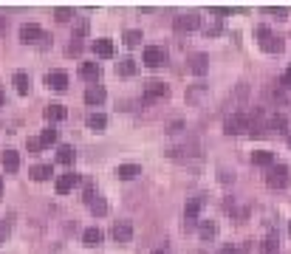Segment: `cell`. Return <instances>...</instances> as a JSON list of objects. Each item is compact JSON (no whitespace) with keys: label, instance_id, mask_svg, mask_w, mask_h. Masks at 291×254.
<instances>
[{"label":"cell","instance_id":"obj_25","mask_svg":"<svg viewBox=\"0 0 291 254\" xmlns=\"http://www.w3.org/2000/svg\"><path fill=\"white\" fill-rule=\"evenodd\" d=\"M88 127H91V130H105V127H108V116L105 113H91L88 116Z\"/></svg>","mask_w":291,"mask_h":254},{"label":"cell","instance_id":"obj_11","mask_svg":"<svg viewBox=\"0 0 291 254\" xmlns=\"http://www.w3.org/2000/svg\"><path fill=\"white\" fill-rule=\"evenodd\" d=\"M45 85H48L51 91H65V88H68V73H65V71H51V73H45Z\"/></svg>","mask_w":291,"mask_h":254},{"label":"cell","instance_id":"obj_43","mask_svg":"<svg viewBox=\"0 0 291 254\" xmlns=\"http://www.w3.org/2000/svg\"><path fill=\"white\" fill-rule=\"evenodd\" d=\"M153 254H170V248H167V246H164V248H156Z\"/></svg>","mask_w":291,"mask_h":254},{"label":"cell","instance_id":"obj_4","mask_svg":"<svg viewBox=\"0 0 291 254\" xmlns=\"http://www.w3.org/2000/svg\"><path fill=\"white\" fill-rule=\"evenodd\" d=\"M257 37H260V48L266 51V54H280V51L285 48L283 40H280V37H274L266 26H260V29H257Z\"/></svg>","mask_w":291,"mask_h":254},{"label":"cell","instance_id":"obj_18","mask_svg":"<svg viewBox=\"0 0 291 254\" xmlns=\"http://www.w3.org/2000/svg\"><path fill=\"white\" fill-rule=\"evenodd\" d=\"M34 181H48L51 175H54V169H51V164H37V167H31V172H29Z\"/></svg>","mask_w":291,"mask_h":254},{"label":"cell","instance_id":"obj_22","mask_svg":"<svg viewBox=\"0 0 291 254\" xmlns=\"http://www.w3.org/2000/svg\"><path fill=\"white\" fill-rule=\"evenodd\" d=\"M252 161H255L257 167H269V169L274 167V156H272L269 150H257V153H252Z\"/></svg>","mask_w":291,"mask_h":254},{"label":"cell","instance_id":"obj_31","mask_svg":"<svg viewBox=\"0 0 291 254\" xmlns=\"http://www.w3.org/2000/svg\"><path fill=\"white\" fill-rule=\"evenodd\" d=\"M57 158H60L62 164H71V161H74V147L62 144V147H60V153H57Z\"/></svg>","mask_w":291,"mask_h":254},{"label":"cell","instance_id":"obj_23","mask_svg":"<svg viewBox=\"0 0 291 254\" xmlns=\"http://www.w3.org/2000/svg\"><path fill=\"white\" fill-rule=\"evenodd\" d=\"M102 232L96 229V226H91V229H85V235H82V240H85V246H99L102 243Z\"/></svg>","mask_w":291,"mask_h":254},{"label":"cell","instance_id":"obj_13","mask_svg":"<svg viewBox=\"0 0 291 254\" xmlns=\"http://www.w3.org/2000/svg\"><path fill=\"white\" fill-rule=\"evenodd\" d=\"M79 184V175H74V172H65V175H60L57 178V192L60 195H68L74 187Z\"/></svg>","mask_w":291,"mask_h":254},{"label":"cell","instance_id":"obj_30","mask_svg":"<svg viewBox=\"0 0 291 254\" xmlns=\"http://www.w3.org/2000/svg\"><path fill=\"white\" fill-rule=\"evenodd\" d=\"M269 130H277V133H285V116L274 113L272 119H269Z\"/></svg>","mask_w":291,"mask_h":254},{"label":"cell","instance_id":"obj_8","mask_svg":"<svg viewBox=\"0 0 291 254\" xmlns=\"http://www.w3.org/2000/svg\"><path fill=\"white\" fill-rule=\"evenodd\" d=\"M144 96L147 99H167L170 96V88H167L164 82H158V79H153V82L144 85Z\"/></svg>","mask_w":291,"mask_h":254},{"label":"cell","instance_id":"obj_16","mask_svg":"<svg viewBox=\"0 0 291 254\" xmlns=\"http://www.w3.org/2000/svg\"><path fill=\"white\" fill-rule=\"evenodd\" d=\"M105 96H108V93H105L102 85H91V88L85 91V102H88V105H102Z\"/></svg>","mask_w":291,"mask_h":254},{"label":"cell","instance_id":"obj_15","mask_svg":"<svg viewBox=\"0 0 291 254\" xmlns=\"http://www.w3.org/2000/svg\"><path fill=\"white\" fill-rule=\"evenodd\" d=\"M116 175H119L122 181H130V178L141 175V167L139 164H119V167H116Z\"/></svg>","mask_w":291,"mask_h":254},{"label":"cell","instance_id":"obj_10","mask_svg":"<svg viewBox=\"0 0 291 254\" xmlns=\"http://www.w3.org/2000/svg\"><path fill=\"white\" fill-rule=\"evenodd\" d=\"M170 158H176V161H184V158H198V144H184V147H170V153H167Z\"/></svg>","mask_w":291,"mask_h":254},{"label":"cell","instance_id":"obj_7","mask_svg":"<svg viewBox=\"0 0 291 254\" xmlns=\"http://www.w3.org/2000/svg\"><path fill=\"white\" fill-rule=\"evenodd\" d=\"M85 204L93 215H105V212H108V200H105L102 195H96L91 187H88V192H85Z\"/></svg>","mask_w":291,"mask_h":254},{"label":"cell","instance_id":"obj_27","mask_svg":"<svg viewBox=\"0 0 291 254\" xmlns=\"http://www.w3.org/2000/svg\"><path fill=\"white\" fill-rule=\"evenodd\" d=\"M221 29H224V26H221V17H209V20H206V26H204L206 37H218Z\"/></svg>","mask_w":291,"mask_h":254},{"label":"cell","instance_id":"obj_26","mask_svg":"<svg viewBox=\"0 0 291 254\" xmlns=\"http://www.w3.org/2000/svg\"><path fill=\"white\" fill-rule=\"evenodd\" d=\"M141 40H144V37H141V31H139V29L125 31V45H128V48H136V45H139Z\"/></svg>","mask_w":291,"mask_h":254},{"label":"cell","instance_id":"obj_1","mask_svg":"<svg viewBox=\"0 0 291 254\" xmlns=\"http://www.w3.org/2000/svg\"><path fill=\"white\" fill-rule=\"evenodd\" d=\"M45 40H48V34H45L37 23H23L20 26V42H26V45H45Z\"/></svg>","mask_w":291,"mask_h":254},{"label":"cell","instance_id":"obj_19","mask_svg":"<svg viewBox=\"0 0 291 254\" xmlns=\"http://www.w3.org/2000/svg\"><path fill=\"white\" fill-rule=\"evenodd\" d=\"M93 51H96V57H102V60H110V57H113V42L110 40H96L93 42Z\"/></svg>","mask_w":291,"mask_h":254},{"label":"cell","instance_id":"obj_35","mask_svg":"<svg viewBox=\"0 0 291 254\" xmlns=\"http://www.w3.org/2000/svg\"><path fill=\"white\" fill-rule=\"evenodd\" d=\"M85 34H88V20H79L77 31H74V40H82Z\"/></svg>","mask_w":291,"mask_h":254},{"label":"cell","instance_id":"obj_45","mask_svg":"<svg viewBox=\"0 0 291 254\" xmlns=\"http://www.w3.org/2000/svg\"><path fill=\"white\" fill-rule=\"evenodd\" d=\"M0 192H3V178H0Z\"/></svg>","mask_w":291,"mask_h":254},{"label":"cell","instance_id":"obj_6","mask_svg":"<svg viewBox=\"0 0 291 254\" xmlns=\"http://www.w3.org/2000/svg\"><path fill=\"white\" fill-rule=\"evenodd\" d=\"M198 26H201L198 14H178V17L173 20V29H176L178 34H189V31H195Z\"/></svg>","mask_w":291,"mask_h":254},{"label":"cell","instance_id":"obj_39","mask_svg":"<svg viewBox=\"0 0 291 254\" xmlns=\"http://www.w3.org/2000/svg\"><path fill=\"white\" fill-rule=\"evenodd\" d=\"M280 85H283V88H291V68L283 73V77H280Z\"/></svg>","mask_w":291,"mask_h":254},{"label":"cell","instance_id":"obj_28","mask_svg":"<svg viewBox=\"0 0 291 254\" xmlns=\"http://www.w3.org/2000/svg\"><path fill=\"white\" fill-rule=\"evenodd\" d=\"M116 73H122V77H133L136 73V60H122L119 65H116Z\"/></svg>","mask_w":291,"mask_h":254},{"label":"cell","instance_id":"obj_34","mask_svg":"<svg viewBox=\"0 0 291 254\" xmlns=\"http://www.w3.org/2000/svg\"><path fill=\"white\" fill-rule=\"evenodd\" d=\"M54 17L60 20V23H68V20L74 17V12H71V9H65V6H60V9L54 12Z\"/></svg>","mask_w":291,"mask_h":254},{"label":"cell","instance_id":"obj_44","mask_svg":"<svg viewBox=\"0 0 291 254\" xmlns=\"http://www.w3.org/2000/svg\"><path fill=\"white\" fill-rule=\"evenodd\" d=\"M3 105H6V93L0 91V108H3Z\"/></svg>","mask_w":291,"mask_h":254},{"label":"cell","instance_id":"obj_29","mask_svg":"<svg viewBox=\"0 0 291 254\" xmlns=\"http://www.w3.org/2000/svg\"><path fill=\"white\" fill-rule=\"evenodd\" d=\"M79 73H82L85 79H99V65H96V62H82Z\"/></svg>","mask_w":291,"mask_h":254},{"label":"cell","instance_id":"obj_42","mask_svg":"<svg viewBox=\"0 0 291 254\" xmlns=\"http://www.w3.org/2000/svg\"><path fill=\"white\" fill-rule=\"evenodd\" d=\"M6 26H9V20H6V17H0V34L6 31Z\"/></svg>","mask_w":291,"mask_h":254},{"label":"cell","instance_id":"obj_21","mask_svg":"<svg viewBox=\"0 0 291 254\" xmlns=\"http://www.w3.org/2000/svg\"><path fill=\"white\" fill-rule=\"evenodd\" d=\"M65 116H68L65 105H48V108H45V119L48 121H62Z\"/></svg>","mask_w":291,"mask_h":254},{"label":"cell","instance_id":"obj_3","mask_svg":"<svg viewBox=\"0 0 291 254\" xmlns=\"http://www.w3.org/2000/svg\"><path fill=\"white\" fill-rule=\"evenodd\" d=\"M224 130H226V136H240V133H246V130H249V116L240 113V110H235L232 116H226Z\"/></svg>","mask_w":291,"mask_h":254},{"label":"cell","instance_id":"obj_41","mask_svg":"<svg viewBox=\"0 0 291 254\" xmlns=\"http://www.w3.org/2000/svg\"><path fill=\"white\" fill-rule=\"evenodd\" d=\"M218 254H237V251H235V248H232V246H224V248H221Z\"/></svg>","mask_w":291,"mask_h":254},{"label":"cell","instance_id":"obj_32","mask_svg":"<svg viewBox=\"0 0 291 254\" xmlns=\"http://www.w3.org/2000/svg\"><path fill=\"white\" fill-rule=\"evenodd\" d=\"M215 235H218V226L215 223H201V237L204 240H212Z\"/></svg>","mask_w":291,"mask_h":254},{"label":"cell","instance_id":"obj_40","mask_svg":"<svg viewBox=\"0 0 291 254\" xmlns=\"http://www.w3.org/2000/svg\"><path fill=\"white\" fill-rule=\"evenodd\" d=\"M266 12H269V14H277V17H285V9H274V6H269Z\"/></svg>","mask_w":291,"mask_h":254},{"label":"cell","instance_id":"obj_38","mask_svg":"<svg viewBox=\"0 0 291 254\" xmlns=\"http://www.w3.org/2000/svg\"><path fill=\"white\" fill-rule=\"evenodd\" d=\"M43 150V141L40 139H29V153H40Z\"/></svg>","mask_w":291,"mask_h":254},{"label":"cell","instance_id":"obj_9","mask_svg":"<svg viewBox=\"0 0 291 254\" xmlns=\"http://www.w3.org/2000/svg\"><path fill=\"white\" fill-rule=\"evenodd\" d=\"M110 235H113L116 243H130V237H133V226H130L128 220H119V223H113Z\"/></svg>","mask_w":291,"mask_h":254},{"label":"cell","instance_id":"obj_24","mask_svg":"<svg viewBox=\"0 0 291 254\" xmlns=\"http://www.w3.org/2000/svg\"><path fill=\"white\" fill-rule=\"evenodd\" d=\"M204 93H206V85H192L187 91V102L189 105H198L201 99H204Z\"/></svg>","mask_w":291,"mask_h":254},{"label":"cell","instance_id":"obj_36","mask_svg":"<svg viewBox=\"0 0 291 254\" xmlns=\"http://www.w3.org/2000/svg\"><path fill=\"white\" fill-rule=\"evenodd\" d=\"M9 232H12V226H9V220H0V246H3V243H6Z\"/></svg>","mask_w":291,"mask_h":254},{"label":"cell","instance_id":"obj_37","mask_svg":"<svg viewBox=\"0 0 291 254\" xmlns=\"http://www.w3.org/2000/svg\"><path fill=\"white\" fill-rule=\"evenodd\" d=\"M263 251H266V254H277V240H274V237H269V240L263 243Z\"/></svg>","mask_w":291,"mask_h":254},{"label":"cell","instance_id":"obj_20","mask_svg":"<svg viewBox=\"0 0 291 254\" xmlns=\"http://www.w3.org/2000/svg\"><path fill=\"white\" fill-rule=\"evenodd\" d=\"M14 88H17L20 96H26V93H29L31 79H29V73H26V71H17V73H14Z\"/></svg>","mask_w":291,"mask_h":254},{"label":"cell","instance_id":"obj_14","mask_svg":"<svg viewBox=\"0 0 291 254\" xmlns=\"http://www.w3.org/2000/svg\"><path fill=\"white\" fill-rule=\"evenodd\" d=\"M206 68H209V57H206V54H192V57H189V71H192L195 77L206 73Z\"/></svg>","mask_w":291,"mask_h":254},{"label":"cell","instance_id":"obj_17","mask_svg":"<svg viewBox=\"0 0 291 254\" xmlns=\"http://www.w3.org/2000/svg\"><path fill=\"white\" fill-rule=\"evenodd\" d=\"M0 164H3V169L6 172H17V167H20V156L14 150H6L3 156H0Z\"/></svg>","mask_w":291,"mask_h":254},{"label":"cell","instance_id":"obj_12","mask_svg":"<svg viewBox=\"0 0 291 254\" xmlns=\"http://www.w3.org/2000/svg\"><path fill=\"white\" fill-rule=\"evenodd\" d=\"M201 209H204V198H192V200H187V206H184V218H187V226H192L195 220H198Z\"/></svg>","mask_w":291,"mask_h":254},{"label":"cell","instance_id":"obj_5","mask_svg":"<svg viewBox=\"0 0 291 254\" xmlns=\"http://www.w3.org/2000/svg\"><path fill=\"white\" fill-rule=\"evenodd\" d=\"M141 62H144L147 68H161L164 62H167V51L158 48V45H147V48H144V57H141Z\"/></svg>","mask_w":291,"mask_h":254},{"label":"cell","instance_id":"obj_33","mask_svg":"<svg viewBox=\"0 0 291 254\" xmlns=\"http://www.w3.org/2000/svg\"><path fill=\"white\" fill-rule=\"evenodd\" d=\"M40 141H43V147H45V144H54V141H57V130H54V127H48V130H43V136H40Z\"/></svg>","mask_w":291,"mask_h":254},{"label":"cell","instance_id":"obj_2","mask_svg":"<svg viewBox=\"0 0 291 254\" xmlns=\"http://www.w3.org/2000/svg\"><path fill=\"white\" fill-rule=\"evenodd\" d=\"M266 184L272 189H285L291 184V169L285 167V164H274V167L269 169V175H266Z\"/></svg>","mask_w":291,"mask_h":254}]
</instances>
